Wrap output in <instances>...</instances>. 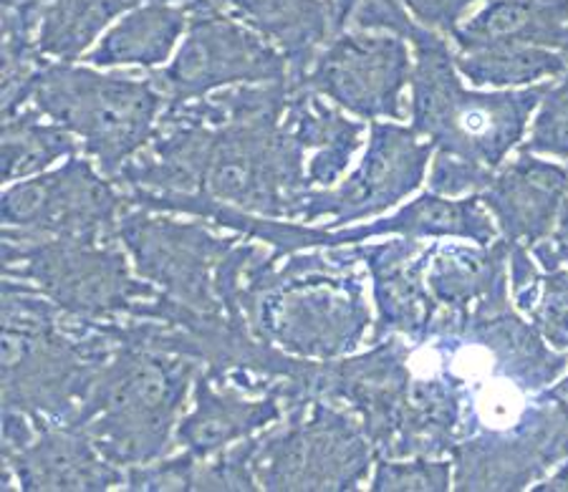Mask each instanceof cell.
Segmentation results:
<instances>
[{"label":"cell","instance_id":"cell-1","mask_svg":"<svg viewBox=\"0 0 568 492\" xmlns=\"http://www.w3.org/2000/svg\"><path fill=\"white\" fill-rule=\"evenodd\" d=\"M288 76L168 104L152 142L114 182L152 195H190L243 213L301 221L308 152L286 120Z\"/></svg>","mask_w":568,"mask_h":492},{"label":"cell","instance_id":"cell-2","mask_svg":"<svg viewBox=\"0 0 568 492\" xmlns=\"http://www.w3.org/2000/svg\"><path fill=\"white\" fill-rule=\"evenodd\" d=\"M354 245L268 255L251 273L243 316L261 341L308 361L352 357L374 326Z\"/></svg>","mask_w":568,"mask_h":492},{"label":"cell","instance_id":"cell-3","mask_svg":"<svg viewBox=\"0 0 568 492\" xmlns=\"http://www.w3.org/2000/svg\"><path fill=\"white\" fill-rule=\"evenodd\" d=\"M3 409L71 422L114 344L77 321L31 284L3 278Z\"/></svg>","mask_w":568,"mask_h":492},{"label":"cell","instance_id":"cell-4","mask_svg":"<svg viewBox=\"0 0 568 492\" xmlns=\"http://www.w3.org/2000/svg\"><path fill=\"white\" fill-rule=\"evenodd\" d=\"M106 339L114 349L69 424L79 427L109 462L126 470L175 448L178 424L203 363L150 344Z\"/></svg>","mask_w":568,"mask_h":492},{"label":"cell","instance_id":"cell-5","mask_svg":"<svg viewBox=\"0 0 568 492\" xmlns=\"http://www.w3.org/2000/svg\"><path fill=\"white\" fill-rule=\"evenodd\" d=\"M412 45V130L433 144L435 154L498 172L518 142H524L530 114L551 84L473 91L465 89L453 51L435 31L419 25Z\"/></svg>","mask_w":568,"mask_h":492},{"label":"cell","instance_id":"cell-6","mask_svg":"<svg viewBox=\"0 0 568 492\" xmlns=\"http://www.w3.org/2000/svg\"><path fill=\"white\" fill-rule=\"evenodd\" d=\"M217 230L200 217L126 207L116 235L136 276L164 298L205 316H241L251 273L268 253L243 235Z\"/></svg>","mask_w":568,"mask_h":492},{"label":"cell","instance_id":"cell-7","mask_svg":"<svg viewBox=\"0 0 568 492\" xmlns=\"http://www.w3.org/2000/svg\"><path fill=\"white\" fill-rule=\"evenodd\" d=\"M31 104L71 132L109 180L152 142L168 96L152 76L102 74L97 66L49 61Z\"/></svg>","mask_w":568,"mask_h":492},{"label":"cell","instance_id":"cell-8","mask_svg":"<svg viewBox=\"0 0 568 492\" xmlns=\"http://www.w3.org/2000/svg\"><path fill=\"white\" fill-rule=\"evenodd\" d=\"M3 278L23 280L77 321L134 318L160 288L136 276L119 238H39L3 227Z\"/></svg>","mask_w":568,"mask_h":492},{"label":"cell","instance_id":"cell-9","mask_svg":"<svg viewBox=\"0 0 568 492\" xmlns=\"http://www.w3.org/2000/svg\"><path fill=\"white\" fill-rule=\"evenodd\" d=\"M374 462L359 417L328 399L291 407L255 437L253 472L268 492H354Z\"/></svg>","mask_w":568,"mask_h":492},{"label":"cell","instance_id":"cell-10","mask_svg":"<svg viewBox=\"0 0 568 492\" xmlns=\"http://www.w3.org/2000/svg\"><path fill=\"white\" fill-rule=\"evenodd\" d=\"M126 197L89 157L6 185L0 221L6 230L39 238H119Z\"/></svg>","mask_w":568,"mask_h":492},{"label":"cell","instance_id":"cell-11","mask_svg":"<svg viewBox=\"0 0 568 492\" xmlns=\"http://www.w3.org/2000/svg\"><path fill=\"white\" fill-rule=\"evenodd\" d=\"M460 492H518L568 460V412L540 391L508 427L465 437L450 452Z\"/></svg>","mask_w":568,"mask_h":492},{"label":"cell","instance_id":"cell-12","mask_svg":"<svg viewBox=\"0 0 568 492\" xmlns=\"http://www.w3.org/2000/svg\"><path fill=\"white\" fill-rule=\"evenodd\" d=\"M168 104H187L215 91L268 84L288 76V61L261 33L217 11H190L185 41L168 66L150 74Z\"/></svg>","mask_w":568,"mask_h":492},{"label":"cell","instance_id":"cell-13","mask_svg":"<svg viewBox=\"0 0 568 492\" xmlns=\"http://www.w3.org/2000/svg\"><path fill=\"white\" fill-rule=\"evenodd\" d=\"M409 49L402 35L344 31L311 63L306 84L362 122L405 120V89L412 84Z\"/></svg>","mask_w":568,"mask_h":492},{"label":"cell","instance_id":"cell-14","mask_svg":"<svg viewBox=\"0 0 568 492\" xmlns=\"http://www.w3.org/2000/svg\"><path fill=\"white\" fill-rule=\"evenodd\" d=\"M435 147L423 142L412 126L372 122L366 152L349 177L328 189H311L304 199L301 223H324L328 230L356 225L387 213L417 193L425 182Z\"/></svg>","mask_w":568,"mask_h":492},{"label":"cell","instance_id":"cell-15","mask_svg":"<svg viewBox=\"0 0 568 492\" xmlns=\"http://www.w3.org/2000/svg\"><path fill=\"white\" fill-rule=\"evenodd\" d=\"M415 363L412 344L402 336H387L369 344L364 353L318 361L314 397L349 409L369 437L374 454L389 458L405 419Z\"/></svg>","mask_w":568,"mask_h":492},{"label":"cell","instance_id":"cell-16","mask_svg":"<svg viewBox=\"0 0 568 492\" xmlns=\"http://www.w3.org/2000/svg\"><path fill=\"white\" fill-rule=\"evenodd\" d=\"M126 472L109 462L89 437L69 422L33 417V432L21 448L3 450V490L104 492L124 485Z\"/></svg>","mask_w":568,"mask_h":492},{"label":"cell","instance_id":"cell-17","mask_svg":"<svg viewBox=\"0 0 568 492\" xmlns=\"http://www.w3.org/2000/svg\"><path fill=\"white\" fill-rule=\"evenodd\" d=\"M433 245L417 238L354 245L372 280V298L377 308L369 344L387 336H402L409 344H425L429 339L439 314L425 280Z\"/></svg>","mask_w":568,"mask_h":492},{"label":"cell","instance_id":"cell-18","mask_svg":"<svg viewBox=\"0 0 568 492\" xmlns=\"http://www.w3.org/2000/svg\"><path fill=\"white\" fill-rule=\"evenodd\" d=\"M286 412L288 402L281 394H253L248 389L200 371L192 387V409L180 419L175 444L200 460H207L265 432L281 422Z\"/></svg>","mask_w":568,"mask_h":492},{"label":"cell","instance_id":"cell-19","mask_svg":"<svg viewBox=\"0 0 568 492\" xmlns=\"http://www.w3.org/2000/svg\"><path fill=\"white\" fill-rule=\"evenodd\" d=\"M568 193V170L530 152L503 164L480 193L503 240L534 248L551 238Z\"/></svg>","mask_w":568,"mask_h":492},{"label":"cell","instance_id":"cell-20","mask_svg":"<svg viewBox=\"0 0 568 492\" xmlns=\"http://www.w3.org/2000/svg\"><path fill=\"white\" fill-rule=\"evenodd\" d=\"M374 238H417V240H470L478 245H490L498 240L496 223L480 195L445 197L437 193H425L412 199L405 207L389 217H379L374 223L346 225L328 230V248L369 243Z\"/></svg>","mask_w":568,"mask_h":492},{"label":"cell","instance_id":"cell-21","mask_svg":"<svg viewBox=\"0 0 568 492\" xmlns=\"http://www.w3.org/2000/svg\"><path fill=\"white\" fill-rule=\"evenodd\" d=\"M508 253L503 238L490 245L435 243L425 280L439 311L467 316L513 304Z\"/></svg>","mask_w":568,"mask_h":492},{"label":"cell","instance_id":"cell-22","mask_svg":"<svg viewBox=\"0 0 568 492\" xmlns=\"http://www.w3.org/2000/svg\"><path fill=\"white\" fill-rule=\"evenodd\" d=\"M217 11L268 39L288 61V79L304 81L318 51L334 39L328 0H192L187 11Z\"/></svg>","mask_w":568,"mask_h":492},{"label":"cell","instance_id":"cell-23","mask_svg":"<svg viewBox=\"0 0 568 492\" xmlns=\"http://www.w3.org/2000/svg\"><path fill=\"white\" fill-rule=\"evenodd\" d=\"M457 53L561 51L568 57V0H490L453 33Z\"/></svg>","mask_w":568,"mask_h":492},{"label":"cell","instance_id":"cell-24","mask_svg":"<svg viewBox=\"0 0 568 492\" xmlns=\"http://www.w3.org/2000/svg\"><path fill=\"white\" fill-rule=\"evenodd\" d=\"M286 120L308 152L311 187H336L362 147L366 124L352 122L344 109L324 102V96L298 81H291Z\"/></svg>","mask_w":568,"mask_h":492},{"label":"cell","instance_id":"cell-25","mask_svg":"<svg viewBox=\"0 0 568 492\" xmlns=\"http://www.w3.org/2000/svg\"><path fill=\"white\" fill-rule=\"evenodd\" d=\"M187 6L170 3V0H146L119 18L89 51L87 61L97 69H158L170 61L178 41L187 33Z\"/></svg>","mask_w":568,"mask_h":492},{"label":"cell","instance_id":"cell-26","mask_svg":"<svg viewBox=\"0 0 568 492\" xmlns=\"http://www.w3.org/2000/svg\"><path fill=\"white\" fill-rule=\"evenodd\" d=\"M142 3L146 0H51L43 8L36 43L43 57L73 63L99 43L112 21Z\"/></svg>","mask_w":568,"mask_h":492},{"label":"cell","instance_id":"cell-27","mask_svg":"<svg viewBox=\"0 0 568 492\" xmlns=\"http://www.w3.org/2000/svg\"><path fill=\"white\" fill-rule=\"evenodd\" d=\"M79 142L63 126L53 124L36 106L3 116L0 175L6 185L49 172L59 160L77 157Z\"/></svg>","mask_w":568,"mask_h":492},{"label":"cell","instance_id":"cell-28","mask_svg":"<svg viewBox=\"0 0 568 492\" xmlns=\"http://www.w3.org/2000/svg\"><path fill=\"white\" fill-rule=\"evenodd\" d=\"M455 66L475 86L510 89L561 76L568 71V57L561 51H475L457 53Z\"/></svg>","mask_w":568,"mask_h":492},{"label":"cell","instance_id":"cell-29","mask_svg":"<svg viewBox=\"0 0 568 492\" xmlns=\"http://www.w3.org/2000/svg\"><path fill=\"white\" fill-rule=\"evenodd\" d=\"M3 29V116H13L29 106L36 81L51 59L43 57L36 33L21 25L0 23Z\"/></svg>","mask_w":568,"mask_h":492},{"label":"cell","instance_id":"cell-30","mask_svg":"<svg viewBox=\"0 0 568 492\" xmlns=\"http://www.w3.org/2000/svg\"><path fill=\"white\" fill-rule=\"evenodd\" d=\"M334 35L344 31H379L412 41L419 25L407 13L405 0H328Z\"/></svg>","mask_w":568,"mask_h":492},{"label":"cell","instance_id":"cell-31","mask_svg":"<svg viewBox=\"0 0 568 492\" xmlns=\"http://www.w3.org/2000/svg\"><path fill=\"white\" fill-rule=\"evenodd\" d=\"M453 485V462L445 458H379L369 480L372 492H445Z\"/></svg>","mask_w":568,"mask_h":492},{"label":"cell","instance_id":"cell-32","mask_svg":"<svg viewBox=\"0 0 568 492\" xmlns=\"http://www.w3.org/2000/svg\"><path fill=\"white\" fill-rule=\"evenodd\" d=\"M526 316L548 346L568 351V268L558 266L540 273L534 304Z\"/></svg>","mask_w":568,"mask_h":492},{"label":"cell","instance_id":"cell-33","mask_svg":"<svg viewBox=\"0 0 568 492\" xmlns=\"http://www.w3.org/2000/svg\"><path fill=\"white\" fill-rule=\"evenodd\" d=\"M520 152L568 160V71L561 84L546 91L528 140Z\"/></svg>","mask_w":568,"mask_h":492},{"label":"cell","instance_id":"cell-34","mask_svg":"<svg viewBox=\"0 0 568 492\" xmlns=\"http://www.w3.org/2000/svg\"><path fill=\"white\" fill-rule=\"evenodd\" d=\"M496 172L485 170L480 164L463 162L447 154H435L433 167H429V193L445 197H463V195H480L490 185Z\"/></svg>","mask_w":568,"mask_h":492},{"label":"cell","instance_id":"cell-35","mask_svg":"<svg viewBox=\"0 0 568 492\" xmlns=\"http://www.w3.org/2000/svg\"><path fill=\"white\" fill-rule=\"evenodd\" d=\"M475 3L478 0H405L407 11L423 29L450 35Z\"/></svg>","mask_w":568,"mask_h":492},{"label":"cell","instance_id":"cell-36","mask_svg":"<svg viewBox=\"0 0 568 492\" xmlns=\"http://www.w3.org/2000/svg\"><path fill=\"white\" fill-rule=\"evenodd\" d=\"M530 253H534V258L538 260V266L544 270L568 266V193H566L561 217H558V225H556V230L551 233V238H546V240H540L538 245H534Z\"/></svg>","mask_w":568,"mask_h":492},{"label":"cell","instance_id":"cell-37","mask_svg":"<svg viewBox=\"0 0 568 492\" xmlns=\"http://www.w3.org/2000/svg\"><path fill=\"white\" fill-rule=\"evenodd\" d=\"M51 0H3V23L23 25V29L39 33L43 8Z\"/></svg>","mask_w":568,"mask_h":492},{"label":"cell","instance_id":"cell-38","mask_svg":"<svg viewBox=\"0 0 568 492\" xmlns=\"http://www.w3.org/2000/svg\"><path fill=\"white\" fill-rule=\"evenodd\" d=\"M534 492H568V460L558 464V468L554 470V475L540 480L534 488Z\"/></svg>","mask_w":568,"mask_h":492},{"label":"cell","instance_id":"cell-39","mask_svg":"<svg viewBox=\"0 0 568 492\" xmlns=\"http://www.w3.org/2000/svg\"><path fill=\"white\" fill-rule=\"evenodd\" d=\"M548 394H551L554 399H558V402H561V407L568 412V377L558 381V385L548 387Z\"/></svg>","mask_w":568,"mask_h":492}]
</instances>
